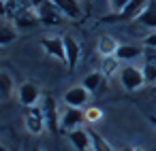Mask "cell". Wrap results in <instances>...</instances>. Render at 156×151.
<instances>
[{"label":"cell","instance_id":"cell-25","mask_svg":"<svg viewBox=\"0 0 156 151\" xmlns=\"http://www.w3.org/2000/svg\"><path fill=\"white\" fill-rule=\"evenodd\" d=\"M128 2H130V0H109V5H111V9H113L115 13H122Z\"/></svg>","mask_w":156,"mask_h":151},{"label":"cell","instance_id":"cell-8","mask_svg":"<svg viewBox=\"0 0 156 151\" xmlns=\"http://www.w3.org/2000/svg\"><path fill=\"white\" fill-rule=\"evenodd\" d=\"M88 100H90V92H88L83 85H73V87L64 94V102H66L69 106H75V109L86 106Z\"/></svg>","mask_w":156,"mask_h":151},{"label":"cell","instance_id":"cell-24","mask_svg":"<svg viewBox=\"0 0 156 151\" xmlns=\"http://www.w3.org/2000/svg\"><path fill=\"white\" fill-rule=\"evenodd\" d=\"M103 119V111H98L96 106H90L86 109V123H96Z\"/></svg>","mask_w":156,"mask_h":151},{"label":"cell","instance_id":"cell-2","mask_svg":"<svg viewBox=\"0 0 156 151\" xmlns=\"http://www.w3.org/2000/svg\"><path fill=\"white\" fill-rule=\"evenodd\" d=\"M37 15H39V22L43 26H60L62 24V13L51 0H43L37 7Z\"/></svg>","mask_w":156,"mask_h":151},{"label":"cell","instance_id":"cell-9","mask_svg":"<svg viewBox=\"0 0 156 151\" xmlns=\"http://www.w3.org/2000/svg\"><path fill=\"white\" fill-rule=\"evenodd\" d=\"M13 24H15V28L20 30H28V28H34L37 24H41L39 22V15H37V11L34 9H20L17 13H15V17H13Z\"/></svg>","mask_w":156,"mask_h":151},{"label":"cell","instance_id":"cell-27","mask_svg":"<svg viewBox=\"0 0 156 151\" xmlns=\"http://www.w3.org/2000/svg\"><path fill=\"white\" fill-rule=\"evenodd\" d=\"M122 151H143L141 147H133V145H128V147H124Z\"/></svg>","mask_w":156,"mask_h":151},{"label":"cell","instance_id":"cell-26","mask_svg":"<svg viewBox=\"0 0 156 151\" xmlns=\"http://www.w3.org/2000/svg\"><path fill=\"white\" fill-rule=\"evenodd\" d=\"M143 45L150 47V49H156V32H152L150 36H145V39H143Z\"/></svg>","mask_w":156,"mask_h":151},{"label":"cell","instance_id":"cell-20","mask_svg":"<svg viewBox=\"0 0 156 151\" xmlns=\"http://www.w3.org/2000/svg\"><path fill=\"white\" fill-rule=\"evenodd\" d=\"M13 89H15L13 77H11L7 70H2V72H0V94H2V100H7V98L13 94Z\"/></svg>","mask_w":156,"mask_h":151},{"label":"cell","instance_id":"cell-12","mask_svg":"<svg viewBox=\"0 0 156 151\" xmlns=\"http://www.w3.org/2000/svg\"><path fill=\"white\" fill-rule=\"evenodd\" d=\"M64 51H66V66H69V70H75L77 62H79V55H81L79 43L73 36H64Z\"/></svg>","mask_w":156,"mask_h":151},{"label":"cell","instance_id":"cell-6","mask_svg":"<svg viewBox=\"0 0 156 151\" xmlns=\"http://www.w3.org/2000/svg\"><path fill=\"white\" fill-rule=\"evenodd\" d=\"M81 123H86V111L75 109V106H69V109L62 113V117H60V128H64V130H69V132L81 128Z\"/></svg>","mask_w":156,"mask_h":151},{"label":"cell","instance_id":"cell-18","mask_svg":"<svg viewBox=\"0 0 156 151\" xmlns=\"http://www.w3.org/2000/svg\"><path fill=\"white\" fill-rule=\"evenodd\" d=\"M141 26H145V28H150V30H156V2H150L147 5V9L139 15V19H137Z\"/></svg>","mask_w":156,"mask_h":151},{"label":"cell","instance_id":"cell-29","mask_svg":"<svg viewBox=\"0 0 156 151\" xmlns=\"http://www.w3.org/2000/svg\"><path fill=\"white\" fill-rule=\"evenodd\" d=\"M32 151H43V149H41V147H34V149H32Z\"/></svg>","mask_w":156,"mask_h":151},{"label":"cell","instance_id":"cell-1","mask_svg":"<svg viewBox=\"0 0 156 151\" xmlns=\"http://www.w3.org/2000/svg\"><path fill=\"white\" fill-rule=\"evenodd\" d=\"M118 75H120V83H122V87L128 89V92H135V89H139V87L145 83L143 68H137V66H133V64L122 66V70H120Z\"/></svg>","mask_w":156,"mask_h":151},{"label":"cell","instance_id":"cell-15","mask_svg":"<svg viewBox=\"0 0 156 151\" xmlns=\"http://www.w3.org/2000/svg\"><path fill=\"white\" fill-rule=\"evenodd\" d=\"M103 83H105V75H103V72H90V75H86L83 81H81V85H83L90 94H96V92L103 87Z\"/></svg>","mask_w":156,"mask_h":151},{"label":"cell","instance_id":"cell-4","mask_svg":"<svg viewBox=\"0 0 156 151\" xmlns=\"http://www.w3.org/2000/svg\"><path fill=\"white\" fill-rule=\"evenodd\" d=\"M41 47L47 55L60 60L66 64V51H64V36H43L41 39Z\"/></svg>","mask_w":156,"mask_h":151},{"label":"cell","instance_id":"cell-17","mask_svg":"<svg viewBox=\"0 0 156 151\" xmlns=\"http://www.w3.org/2000/svg\"><path fill=\"white\" fill-rule=\"evenodd\" d=\"M122 68H120V60L115 58V55H109V58H103L101 60V72L105 75V79H109V77H113L115 72H120Z\"/></svg>","mask_w":156,"mask_h":151},{"label":"cell","instance_id":"cell-7","mask_svg":"<svg viewBox=\"0 0 156 151\" xmlns=\"http://www.w3.org/2000/svg\"><path fill=\"white\" fill-rule=\"evenodd\" d=\"M43 113H45V123H47V130L49 132H58L60 130V119H58V102L47 96L43 98Z\"/></svg>","mask_w":156,"mask_h":151},{"label":"cell","instance_id":"cell-23","mask_svg":"<svg viewBox=\"0 0 156 151\" xmlns=\"http://www.w3.org/2000/svg\"><path fill=\"white\" fill-rule=\"evenodd\" d=\"M143 77H145V83H154L156 81V62L147 60L145 66H143Z\"/></svg>","mask_w":156,"mask_h":151},{"label":"cell","instance_id":"cell-5","mask_svg":"<svg viewBox=\"0 0 156 151\" xmlns=\"http://www.w3.org/2000/svg\"><path fill=\"white\" fill-rule=\"evenodd\" d=\"M17 98H20V104L30 109V106H37L39 98H41V89L37 83H30V81H24L20 87H17Z\"/></svg>","mask_w":156,"mask_h":151},{"label":"cell","instance_id":"cell-11","mask_svg":"<svg viewBox=\"0 0 156 151\" xmlns=\"http://www.w3.org/2000/svg\"><path fill=\"white\" fill-rule=\"evenodd\" d=\"M69 140H71V145H73L77 151H88V149L92 147L90 130H83V128L71 130V132H69Z\"/></svg>","mask_w":156,"mask_h":151},{"label":"cell","instance_id":"cell-3","mask_svg":"<svg viewBox=\"0 0 156 151\" xmlns=\"http://www.w3.org/2000/svg\"><path fill=\"white\" fill-rule=\"evenodd\" d=\"M24 123H26V128H28L30 134H41V132L47 128L43 109H41V106H30V109H26V113H24Z\"/></svg>","mask_w":156,"mask_h":151},{"label":"cell","instance_id":"cell-13","mask_svg":"<svg viewBox=\"0 0 156 151\" xmlns=\"http://www.w3.org/2000/svg\"><path fill=\"white\" fill-rule=\"evenodd\" d=\"M51 2L60 9L62 15L71 17V19H79L81 17V5L77 0H51Z\"/></svg>","mask_w":156,"mask_h":151},{"label":"cell","instance_id":"cell-10","mask_svg":"<svg viewBox=\"0 0 156 151\" xmlns=\"http://www.w3.org/2000/svg\"><path fill=\"white\" fill-rule=\"evenodd\" d=\"M152 0H130L126 5V9L122 13H118V19H124V22H130V19H139V15L147 9V5Z\"/></svg>","mask_w":156,"mask_h":151},{"label":"cell","instance_id":"cell-22","mask_svg":"<svg viewBox=\"0 0 156 151\" xmlns=\"http://www.w3.org/2000/svg\"><path fill=\"white\" fill-rule=\"evenodd\" d=\"M20 11V0H2V15L5 17H15Z\"/></svg>","mask_w":156,"mask_h":151},{"label":"cell","instance_id":"cell-21","mask_svg":"<svg viewBox=\"0 0 156 151\" xmlns=\"http://www.w3.org/2000/svg\"><path fill=\"white\" fill-rule=\"evenodd\" d=\"M90 138H92V149L94 151H113L111 149V145L98 134V132H94V130H90Z\"/></svg>","mask_w":156,"mask_h":151},{"label":"cell","instance_id":"cell-16","mask_svg":"<svg viewBox=\"0 0 156 151\" xmlns=\"http://www.w3.org/2000/svg\"><path fill=\"white\" fill-rule=\"evenodd\" d=\"M141 53H143V51H141V47H137V45H120L118 51H115V58H118L120 62H130V60L139 58Z\"/></svg>","mask_w":156,"mask_h":151},{"label":"cell","instance_id":"cell-28","mask_svg":"<svg viewBox=\"0 0 156 151\" xmlns=\"http://www.w3.org/2000/svg\"><path fill=\"white\" fill-rule=\"evenodd\" d=\"M150 121H152V126L156 128V115H152V117H150Z\"/></svg>","mask_w":156,"mask_h":151},{"label":"cell","instance_id":"cell-19","mask_svg":"<svg viewBox=\"0 0 156 151\" xmlns=\"http://www.w3.org/2000/svg\"><path fill=\"white\" fill-rule=\"evenodd\" d=\"M17 39V28H15V24H11V22H5L2 24V28H0V45H11L13 41Z\"/></svg>","mask_w":156,"mask_h":151},{"label":"cell","instance_id":"cell-14","mask_svg":"<svg viewBox=\"0 0 156 151\" xmlns=\"http://www.w3.org/2000/svg\"><path fill=\"white\" fill-rule=\"evenodd\" d=\"M118 47H120V43H118V41H115L113 36H109V34H103V36H98V43H96V51L101 53V58H109V55H115Z\"/></svg>","mask_w":156,"mask_h":151}]
</instances>
